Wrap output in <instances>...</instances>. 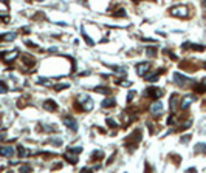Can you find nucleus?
Segmentation results:
<instances>
[{"label":"nucleus","instance_id":"obj_21","mask_svg":"<svg viewBox=\"0 0 206 173\" xmlns=\"http://www.w3.org/2000/svg\"><path fill=\"white\" fill-rule=\"evenodd\" d=\"M133 96H135V91H130V93H129V97H127V101H129V102L133 101Z\"/></svg>","mask_w":206,"mask_h":173},{"label":"nucleus","instance_id":"obj_14","mask_svg":"<svg viewBox=\"0 0 206 173\" xmlns=\"http://www.w3.org/2000/svg\"><path fill=\"white\" fill-rule=\"evenodd\" d=\"M98 158H104V153H102L101 150H99V151H95V153L92 154V159H93V161H99Z\"/></svg>","mask_w":206,"mask_h":173},{"label":"nucleus","instance_id":"obj_9","mask_svg":"<svg viewBox=\"0 0 206 173\" xmlns=\"http://www.w3.org/2000/svg\"><path fill=\"white\" fill-rule=\"evenodd\" d=\"M13 153H14L13 147H0V154L2 156H13Z\"/></svg>","mask_w":206,"mask_h":173},{"label":"nucleus","instance_id":"obj_4","mask_svg":"<svg viewBox=\"0 0 206 173\" xmlns=\"http://www.w3.org/2000/svg\"><path fill=\"white\" fill-rule=\"evenodd\" d=\"M146 96H150V97H154V99H158L163 96V90H160V88H154V87H150L149 90H146Z\"/></svg>","mask_w":206,"mask_h":173},{"label":"nucleus","instance_id":"obj_13","mask_svg":"<svg viewBox=\"0 0 206 173\" xmlns=\"http://www.w3.org/2000/svg\"><path fill=\"white\" fill-rule=\"evenodd\" d=\"M23 59H25V65H26V67H33V65H36V60H34L31 56H23Z\"/></svg>","mask_w":206,"mask_h":173},{"label":"nucleus","instance_id":"obj_23","mask_svg":"<svg viewBox=\"0 0 206 173\" xmlns=\"http://www.w3.org/2000/svg\"><path fill=\"white\" fill-rule=\"evenodd\" d=\"M133 2H140V0H133Z\"/></svg>","mask_w":206,"mask_h":173},{"label":"nucleus","instance_id":"obj_10","mask_svg":"<svg viewBox=\"0 0 206 173\" xmlns=\"http://www.w3.org/2000/svg\"><path fill=\"white\" fill-rule=\"evenodd\" d=\"M178 99H180V97H178V94H172V97H171V104H169V105H171V111H175V110H177Z\"/></svg>","mask_w":206,"mask_h":173},{"label":"nucleus","instance_id":"obj_15","mask_svg":"<svg viewBox=\"0 0 206 173\" xmlns=\"http://www.w3.org/2000/svg\"><path fill=\"white\" fill-rule=\"evenodd\" d=\"M195 151H197V153H200V151H202V153H206V145H205V144H199V145H197V148H195Z\"/></svg>","mask_w":206,"mask_h":173},{"label":"nucleus","instance_id":"obj_1","mask_svg":"<svg viewBox=\"0 0 206 173\" xmlns=\"http://www.w3.org/2000/svg\"><path fill=\"white\" fill-rule=\"evenodd\" d=\"M140 141H141V130H140V128H137L135 131L132 133L130 138H127V139H126V147L133 148V147H135V145H137Z\"/></svg>","mask_w":206,"mask_h":173},{"label":"nucleus","instance_id":"obj_7","mask_svg":"<svg viewBox=\"0 0 206 173\" xmlns=\"http://www.w3.org/2000/svg\"><path fill=\"white\" fill-rule=\"evenodd\" d=\"M147 70H149V63H147V62H144V63H138V65H137V71H138V74H140V76H143Z\"/></svg>","mask_w":206,"mask_h":173},{"label":"nucleus","instance_id":"obj_12","mask_svg":"<svg viewBox=\"0 0 206 173\" xmlns=\"http://www.w3.org/2000/svg\"><path fill=\"white\" fill-rule=\"evenodd\" d=\"M116 105V101L113 97H109V99H105V101L102 102V107H115Z\"/></svg>","mask_w":206,"mask_h":173},{"label":"nucleus","instance_id":"obj_3","mask_svg":"<svg viewBox=\"0 0 206 173\" xmlns=\"http://www.w3.org/2000/svg\"><path fill=\"white\" fill-rule=\"evenodd\" d=\"M171 14L175 17H187L189 13H187V8L186 6H175L171 10Z\"/></svg>","mask_w":206,"mask_h":173},{"label":"nucleus","instance_id":"obj_17","mask_svg":"<svg viewBox=\"0 0 206 173\" xmlns=\"http://www.w3.org/2000/svg\"><path fill=\"white\" fill-rule=\"evenodd\" d=\"M146 53H147V56L152 57V56H155V54H157V50H155V48H147Z\"/></svg>","mask_w":206,"mask_h":173},{"label":"nucleus","instance_id":"obj_16","mask_svg":"<svg viewBox=\"0 0 206 173\" xmlns=\"http://www.w3.org/2000/svg\"><path fill=\"white\" fill-rule=\"evenodd\" d=\"M95 91H98V93H110V90L104 88V87H98V88H95Z\"/></svg>","mask_w":206,"mask_h":173},{"label":"nucleus","instance_id":"obj_6","mask_svg":"<svg viewBox=\"0 0 206 173\" xmlns=\"http://www.w3.org/2000/svg\"><path fill=\"white\" fill-rule=\"evenodd\" d=\"M161 111H163V105H161V102H155L154 105L150 107V113L157 116V114H161Z\"/></svg>","mask_w":206,"mask_h":173},{"label":"nucleus","instance_id":"obj_5","mask_svg":"<svg viewBox=\"0 0 206 173\" xmlns=\"http://www.w3.org/2000/svg\"><path fill=\"white\" fill-rule=\"evenodd\" d=\"M64 124L68 127V128H71V130H75V131L78 130V124H76V121L71 116H65L64 117Z\"/></svg>","mask_w":206,"mask_h":173},{"label":"nucleus","instance_id":"obj_2","mask_svg":"<svg viewBox=\"0 0 206 173\" xmlns=\"http://www.w3.org/2000/svg\"><path fill=\"white\" fill-rule=\"evenodd\" d=\"M174 80L177 82V85H180V87H186L187 84H191V82H192L189 77L183 76L181 73H175V74H174Z\"/></svg>","mask_w":206,"mask_h":173},{"label":"nucleus","instance_id":"obj_8","mask_svg":"<svg viewBox=\"0 0 206 173\" xmlns=\"http://www.w3.org/2000/svg\"><path fill=\"white\" fill-rule=\"evenodd\" d=\"M43 108H47L50 111H54V110H57V104L54 101H45L43 102Z\"/></svg>","mask_w":206,"mask_h":173},{"label":"nucleus","instance_id":"obj_18","mask_svg":"<svg viewBox=\"0 0 206 173\" xmlns=\"http://www.w3.org/2000/svg\"><path fill=\"white\" fill-rule=\"evenodd\" d=\"M107 125L112 127V128H116V127H118V124H116L113 119H107Z\"/></svg>","mask_w":206,"mask_h":173},{"label":"nucleus","instance_id":"obj_22","mask_svg":"<svg viewBox=\"0 0 206 173\" xmlns=\"http://www.w3.org/2000/svg\"><path fill=\"white\" fill-rule=\"evenodd\" d=\"M64 88H68L67 84H62V85H56V90H64Z\"/></svg>","mask_w":206,"mask_h":173},{"label":"nucleus","instance_id":"obj_20","mask_svg":"<svg viewBox=\"0 0 206 173\" xmlns=\"http://www.w3.org/2000/svg\"><path fill=\"white\" fill-rule=\"evenodd\" d=\"M26 153H28V151H26V150H25L23 147H19V156H20V158H23Z\"/></svg>","mask_w":206,"mask_h":173},{"label":"nucleus","instance_id":"obj_19","mask_svg":"<svg viewBox=\"0 0 206 173\" xmlns=\"http://www.w3.org/2000/svg\"><path fill=\"white\" fill-rule=\"evenodd\" d=\"M8 91V88L5 85V82H0V93H6Z\"/></svg>","mask_w":206,"mask_h":173},{"label":"nucleus","instance_id":"obj_11","mask_svg":"<svg viewBox=\"0 0 206 173\" xmlns=\"http://www.w3.org/2000/svg\"><path fill=\"white\" fill-rule=\"evenodd\" d=\"M191 102H194V97L192 96H186V99H183V102H181V110H186L187 105H189Z\"/></svg>","mask_w":206,"mask_h":173}]
</instances>
